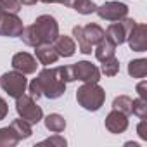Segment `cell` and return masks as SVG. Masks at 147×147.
Here are the masks:
<instances>
[{
  "mask_svg": "<svg viewBox=\"0 0 147 147\" xmlns=\"http://www.w3.org/2000/svg\"><path fill=\"white\" fill-rule=\"evenodd\" d=\"M75 82L71 73V66H57V67H45L42 69L36 78L28 85L30 95L33 99L47 97V99H59L66 92V83Z\"/></svg>",
  "mask_w": 147,
  "mask_h": 147,
  "instance_id": "1",
  "label": "cell"
},
{
  "mask_svg": "<svg viewBox=\"0 0 147 147\" xmlns=\"http://www.w3.org/2000/svg\"><path fill=\"white\" fill-rule=\"evenodd\" d=\"M59 35V23L50 14H42L35 19L33 24L24 26L19 38L28 47H36L42 43H52Z\"/></svg>",
  "mask_w": 147,
  "mask_h": 147,
  "instance_id": "2",
  "label": "cell"
},
{
  "mask_svg": "<svg viewBox=\"0 0 147 147\" xmlns=\"http://www.w3.org/2000/svg\"><path fill=\"white\" fill-rule=\"evenodd\" d=\"M73 36L78 42V49L82 54H92V49L106 36L104 30L95 24V23H90V24H85V26H75L73 28Z\"/></svg>",
  "mask_w": 147,
  "mask_h": 147,
  "instance_id": "3",
  "label": "cell"
},
{
  "mask_svg": "<svg viewBox=\"0 0 147 147\" xmlns=\"http://www.w3.org/2000/svg\"><path fill=\"white\" fill-rule=\"evenodd\" d=\"M76 100L83 109L95 113L106 102V90L99 83H83L76 90Z\"/></svg>",
  "mask_w": 147,
  "mask_h": 147,
  "instance_id": "4",
  "label": "cell"
},
{
  "mask_svg": "<svg viewBox=\"0 0 147 147\" xmlns=\"http://www.w3.org/2000/svg\"><path fill=\"white\" fill-rule=\"evenodd\" d=\"M16 111H18L19 118H23L30 125H36L43 119L42 107L35 102V99L31 95H26V94H23L16 99Z\"/></svg>",
  "mask_w": 147,
  "mask_h": 147,
  "instance_id": "5",
  "label": "cell"
},
{
  "mask_svg": "<svg viewBox=\"0 0 147 147\" xmlns=\"http://www.w3.org/2000/svg\"><path fill=\"white\" fill-rule=\"evenodd\" d=\"M0 87L4 88V92H7L9 97L18 99L26 92V87H28L26 75H23L19 71H7L0 78Z\"/></svg>",
  "mask_w": 147,
  "mask_h": 147,
  "instance_id": "6",
  "label": "cell"
},
{
  "mask_svg": "<svg viewBox=\"0 0 147 147\" xmlns=\"http://www.w3.org/2000/svg\"><path fill=\"white\" fill-rule=\"evenodd\" d=\"M135 23H137V21H133V19H130V18H123V19H119V21H114V23L109 24L107 30L104 31V33H106V38H109L116 47L121 45V43H125L126 38H128V35H130V31L133 30Z\"/></svg>",
  "mask_w": 147,
  "mask_h": 147,
  "instance_id": "7",
  "label": "cell"
},
{
  "mask_svg": "<svg viewBox=\"0 0 147 147\" xmlns=\"http://www.w3.org/2000/svg\"><path fill=\"white\" fill-rule=\"evenodd\" d=\"M71 73L75 80H80L83 83H99L100 80V69L88 62V61H78L71 66Z\"/></svg>",
  "mask_w": 147,
  "mask_h": 147,
  "instance_id": "8",
  "label": "cell"
},
{
  "mask_svg": "<svg viewBox=\"0 0 147 147\" xmlns=\"http://www.w3.org/2000/svg\"><path fill=\"white\" fill-rule=\"evenodd\" d=\"M23 30L24 26H23V21L18 18V14L0 11V35L2 36L16 38L23 33Z\"/></svg>",
  "mask_w": 147,
  "mask_h": 147,
  "instance_id": "9",
  "label": "cell"
},
{
  "mask_svg": "<svg viewBox=\"0 0 147 147\" xmlns=\"http://www.w3.org/2000/svg\"><path fill=\"white\" fill-rule=\"evenodd\" d=\"M95 14L106 21H119L128 16V5L123 2H106L95 9Z\"/></svg>",
  "mask_w": 147,
  "mask_h": 147,
  "instance_id": "10",
  "label": "cell"
},
{
  "mask_svg": "<svg viewBox=\"0 0 147 147\" xmlns=\"http://www.w3.org/2000/svg\"><path fill=\"white\" fill-rule=\"evenodd\" d=\"M126 42L133 52H145L147 50V26L144 23H135Z\"/></svg>",
  "mask_w": 147,
  "mask_h": 147,
  "instance_id": "11",
  "label": "cell"
},
{
  "mask_svg": "<svg viewBox=\"0 0 147 147\" xmlns=\"http://www.w3.org/2000/svg\"><path fill=\"white\" fill-rule=\"evenodd\" d=\"M36 67H38V61L31 54H28V52L14 54V57H12V69L14 71H19L23 75H33V73H36Z\"/></svg>",
  "mask_w": 147,
  "mask_h": 147,
  "instance_id": "12",
  "label": "cell"
},
{
  "mask_svg": "<svg viewBox=\"0 0 147 147\" xmlns=\"http://www.w3.org/2000/svg\"><path fill=\"white\" fill-rule=\"evenodd\" d=\"M104 125H106V130H107L109 133H114V135L123 133V131L128 128V116L123 114V113L118 111V109H113V111L106 116Z\"/></svg>",
  "mask_w": 147,
  "mask_h": 147,
  "instance_id": "13",
  "label": "cell"
},
{
  "mask_svg": "<svg viewBox=\"0 0 147 147\" xmlns=\"http://www.w3.org/2000/svg\"><path fill=\"white\" fill-rule=\"evenodd\" d=\"M52 47L55 49V52L59 54V57H71L76 52V43L71 36L67 35H57L55 40L52 42Z\"/></svg>",
  "mask_w": 147,
  "mask_h": 147,
  "instance_id": "14",
  "label": "cell"
},
{
  "mask_svg": "<svg viewBox=\"0 0 147 147\" xmlns=\"http://www.w3.org/2000/svg\"><path fill=\"white\" fill-rule=\"evenodd\" d=\"M35 55H36V61L43 66H50V64H55L57 59H59V54L55 52V49L52 47V43H42V45H36L35 47Z\"/></svg>",
  "mask_w": 147,
  "mask_h": 147,
  "instance_id": "15",
  "label": "cell"
},
{
  "mask_svg": "<svg viewBox=\"0 0 147 147\" xmlns=\"http://www.w3.org/2000/svg\"><path fill=\"white\" fill-rule=\"evenodd\" d=\"M116 55V45L109 40V38H102L97 45H95V57H97V61H106V59H109V57H114Z\"/></svg>",
  "mask_w": 147,
  "mask_h": 147,
  "instance_id": "16",
  "label": "cell"
},
{
  "mask_svg": "<svg viewBox=\"0 0 147 147\" xmlns=\"http://www.w3.org/2000/svg\"><path fill=\"white\" fill-rule=\"evenodd\" d=\"M43 123H45V128L52 133H62L66 130V119L57 113H52V114L45 116Z\"/></svg>",
  "mask_w": 147,
  "mask_h": 147,
  "instance_id": "17",
  "label": "cell"
},
{
  "mask_svg": "<svg viewBox=\"0 0 147 147\" xmlns=\"http://www.w3.org/2000/svg\"><path fill=\"white\" fill-rule=\"evenodd\" d=\"M21 140L18 137V133L14 131V128L9 125V126H4L0 128V147H14L18 145Z\"/></svg>",
  "mask_w": 147,
  "mask_h": 147,
  "instance_id": "18",
  "label": "cell"
},
{
  "mask_svg": "<svg viewBox=\"0 0 147 147\" xmlns=\"http://www.w3.org/2000/svg\"><path fill=\"white\" fill-rule=\"evenodd\" d=\"M128 75L131 78H145L147 75V59H133L128 62Z\"/></svg>",
  "mask_w": 147,
  "mask_h": 147,
  "instance_id": "19",
  "label": "cell"
},
{
  "mask_svg": "<svg viewBox=\"0 0 147 147\" xmlns=\"http://www.w3.org/2000/svg\"><path fill=\"white\" fill-rule=\"evenodd\" d=\"M69 7L75 9L78 14H83V16L94 14L95 9H97V5H95L94 0H71V5Z\"/></svg>",
  "mask_w": 147,
  "mask_h": 147,
  "instance_id": "20",
  "label": "cell"
},
{
  "mask_svg": "<svg viewBox=\"0 0 147 147\" xmlns=\"http://www.w3.org/2000/svg\"><path fill=\"white\" fill-rule=\"evenodd\" d=\"M11 126H12V128H14V131L18 133L19 140L30 138V137H31V133H33V130H31V125H30L28 121H24L23 118H18V119H14V121L11 123Z\"/></svg>",
  "mask_w": 147,
  "mask_h": 147,
  "instance_id": "21",
  "label": "cell"
},
{
  "mask_svg": "<svg viewBox=\"0 0 147 147\" xmlns=\"http://www.w3.org/2000/svg\"><path fill=\"white\" fill-rule=\"evenodd\" d=\"M131 97H128V95H118L114 100H113V109H118V111H121L123 114H126V116H130L131 114Z\"/></svg>",
  "mask_w": 147,
  "mask_h": 147,
  "instance_id": "22",
  "label": "cell"
},
{
  "mask_svg": "<svg viewBox=\"0 0 147 147\" xmlns=\"http://www.w3.org/2000/svg\"><path fill=\"white\" fill-rule=\"evenodd\" d=\"M100 73H104L106 76H116L119 73V61L114 57H109L106 61H102V67H100Z\"/></svg>",
  "mask_w": 147,
  "mask_h": 147,
  "instance_id": "23",
  "label": "cell"
},
{
  "mask_svg": "<svg viewBox=\"0 0 147 147\" xmlns=\"http://www.w3.org/2000/svg\"><path fill=\"white\" fill-rule=\"evenodd\" d=\"M131 114H135L137 118H140V119H145L147 118V100H144V99H135L133 102H131Z\"/></svg>",
  "mask_w": 147,
  "mask_h": 147,
  "instance_id": "24",
  "label": "cell"
},
{
  "mask_svg": "<svg viewBox=\"0 0 147 147\" xmlns=\"http://www.w3.org/2000/svg\"><path fill=\"white\" fill-rule=\"evenodd\" d=\"M0 11L18 14L21 11V4H19V0H0Z\"/></svg>",
  "mask_w": 147,
  "mask_h": 147,
  "instance_id": "25",
  "label": "cell"
},
{
  "mask_svg": "<svg viewBox=\"0 0 147 147\" xmlns=\"http://www.w3.org/2000/svg\"><path fill=\"white\" fill-rule=\"evenodd\" d=\"M66 144H67V140H66L64 137H61L59 133H54L52 137H49V138H45V140L38 142L36 145H54V147H64Z\"/></svg>",
  "mask_w": 147,
  "mask_h": 147,
  "instance_id": "26",
  "label": "cell"
},
{
  "mask_svg": "<svg viewBox=\"0 0 147 147\" xmlns=\"http://www.w3.org/2000/svg\"><path fill=\"white\" fill-rule=\"evenodd\" d=\"M137 133H138V137H140L142 140H147V121H145V119H142V121L137 125Z\"/></svg>",
  "mask_w": 147,
  "mask_h": 147,
  "instance_id": "27",
  "label": "cell"
},
{
  "mask_svg": "<svg viewBox=\"0 0 147 147\" xmlns=\"http://www.w3.org/2000/svg\"><path fill=\"white\" fill-rule=\"evenodd\" d=\"M137 94H138L140 99L147 100V82H145V80H142V82L137 85Z\"/></svg>",
  "mask_w": 147,
  "mask_h": 147,
  "instance_id": "28",
  "label": "cell"
},
{
  "mask_svg": "<svg viewBox=\"0 0 147 147\" xmlns=\"http://www.w3.org/2000/svg\"><path fill=\"white\" fill-rule=\"evenodd\" d=\"M7 113H9V106H7V100H5L4 97H0V121H2V119H5Z\"/></svg>",
  "mask_w": 147,
  "mask_h": 147,
  "instance_id": "29",
  "label": "cell"
},
{
  "mask_svg": "<svg viewBox=\"0 0 147 147\" xmlns=\"http://www.w3.org/2000/svg\"><path fill=\"white\" fill-rule=\"evenodd\" d=\"M38 2H43V4H62V5H71V0H38Z\"/></svg>",
  "mask_w": 147,
  "mask_h": 147,
  "instance_id": "30",
  "label": "cell"
},
{
  "mask_svg": "<svg viewBox=\"0 0 147 147\" xmlns=\"http://www.w3.org/2000/svg\"><path fill=\"white\" fill-rule=\"evenodd\" d=\"M36 2H38V0H19L21 5H35Z\"/></svg>",
  "mask_w": 147,
  "mask_h": 147,
  "instance_id": "31",
  "label": "cell"
}]
</instances>
